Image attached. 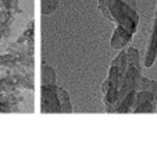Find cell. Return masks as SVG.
I'll use <instances>...</instances> for the list:
<instances>
[{"mask_svg": "<svg viewBox=\"0 0 157 142\" xmlns=\"http://www.w3.org/2000/svg\"><path fill=\"white\" fill-rule=\"evenodd\" d=\"M98 7L104 18L121 25L131 34H135L139 27V14L124 0H99Z\"/></svg>", "mask_w": 157, "mask_h": 142, "instance_id": "1", "label": "cell"}, {"mask_svg": "<svg viewBox=\"0 0 157 142\" xmlns=\"http://www.w3.org/2000/svg\"><path fill=\"white\" fill-rule=\"evenodd\" d=\"M157 106V82L140 74L131 113H153Z\"/></svg>", "mask_w": 157, "mask_h": 142, "instance_id": "2", "label": "cell"}, {"mask_svg": "<svg viewBox=\"0 0 157 142\" xmlns=\"http://www.w3.org/2000/svg\"><path fill=\"white\" fill-rule=\"evenodd\" d=\"M121 81V73L116 65H110L109 75L101 84V93H103V103L106 106L107 113H114L118 99V86Z\"/></svg>", "mask_w": 157, "mask_h": 142, "instance_id": "3", "label": "cell"}, {"mask_svg": "<svg viewBox=\"0 0 157 142\" xmlns=\"http://www.w3.org/2000/svg\"><path fill=\"white\" fill-rule=\"evenodd\" d=\"M33 57H22L18 54L10 53L6 52L4 54H0V70L3 71H10V70H15V68H33Z\"/></svg>", "mask_w": 157, "mask_h": 142, "instance_id": "4", "label": "cell"}, {"mask_svg": "<svg viewBox=\"0 0 157 142\" xmlns=\"http://www.w3.org/2000/svg\"><path fill=\"white\" fill-rule=\"evenodd\" d=\"M53 88L40 85V112L42 113H61V106H60L59 98H57V95Z\"/></svg>", "mask_w": 157, "mask_h": 142, "instance_id": "5", "label": "cell"}, {"mask_svg": "<svg viewBox=\"0 0 157 142\" xmlns=\"http://www.w3.org/2000/svg\"><path fill=\"white\" fill-rule=\"evenodd\" d=\"M24 102L21 89L9 92H0V113L20 112V106Z\"/></svg>", "mask_w": 157, "mask_h": 142, "instance_id": "6", "label": "cell"}, {"mask_svg": "<svg viewBox=\"0 0 157 142\" xmlns=\"http://www.w3.org/2000/svg\"><path fill=\"white\" fill-rule=\"evenodd\" d=\"M156 59H157V9H156V14H154L151 32H150V36H149V43H147V47H146L143 65L147 68L151 67L154 64V61H156Z\"/></svg>", "mask_w": 157, "mask_h": 142, "instance_id": "7", "label": "cell"}, {"mask_svg": "<svg viewBox=\"0 0 157 142\" xmlns=\"http://www.w3.org/2000/svg\"><path fill=\"white\" fill-rule=\"evenodd\" d=\"M132 38L133 34L122 28L121 25H116V30H114L111 41H110V46L113 47L114 50H121V49L128 46V43L132 41Z\"/></svg>", "mask_w": 157, "mask_h": 142, "instance_id": "8", "label": "cell"}, {"mask_svg": "<svg viewBox=\"0 0 157 142\" xmlns=\"http://www.w3.org/2000/svg\"><path fill=\"white\" fill-rule=\"evenodd\" d=\"M15 13H13L11 10L0 7V43L7 39L11 32V25L15 20Z\"/></svg>", "mask_w": 157, "mask_h": 142, "instance_id": "9", "label": "cell"}, {"mask_svg": "<svg viewBox=\"0 0 157 142\" xmlns=\"http://www.w3.org/2000/svg\"><path fill=\"white\" fill-rule=\"evenodd\" d=\"M14 43L20 46H35V21L31 20L27 24L22 34L18 36Z\"/></svg>", "mask_w": 157, "mask_h": 142, "instance_id": "10", "label": "cell"}, {"mask_svg": "<svg viewBox=\"0 0 157 142\" xmlns=\"http://www.w3.org/2000/svg\"><path fill=\"white\" fill-rule=\"evenodd\" d=\"M54 92H56L57 98H59L60 102V106H61V113H72V103H71V99H70V95L68 92L63 89L60 85L54 86Z\"/></svg>", "mask_w": 157, "mask_h": 142, "instance_id": "11", "label": "cell"}, {"mask_svg": "<svg viewBox=\"0 0 157 142\" xmlns=\"http://www.w3.org/2000/svg\"><path fill=\"white\" fill-rule=\"evenodd\" d=\"M42 77H40V81H42V85L44 86H50L53 88L54 85H57V77H56V71H54L53 67H50L49 64L43 63L42 64Z\"/></svg>", "mask_w": 157, "mask_h": 142, "instance_id": "12", "label": "cell"}, {"mask_svg": "<svg viewBox=\"0 0 157 142\" xmlns=\"http://www.w3.org/2000/svg\"><path fill=\"white\" fill-rule=\"evenodd\" d=\"M60 0H42L40 2V11L43 15H50L57 10Z\"/></svg>", "mask_w": 157, "mask_h": 142, "instance_id": "13", "label": "cell"}, {"mask_svg": "<svg viewBox=\"0 0 157 142\" xmlns=\"http://www.w3.org/2000/svg\"><path fill=\"white\" fill-rule=\"evenodd\" d=\"M110 65H116L117 68L120 70V73H121V75L125 73V70H127V56H125V49H121V52H120L118 54H117L116 57L113 59V61H111V64Z\"/></svg>", "mask_w": 157, "mask_h": 142, "instance_id": "14", "label": "cell"}, {"mask_svg": "<svg viewBox=\"0 0 157 142\" xmlns=\"http://www.w3.org/2000/svg\"><path fill=\"white\" fill-rule=\"evenodd\" d=\"M125 56H127V63L132 65H136V67H140V59H139V50L135 49L132 46H128L125 49Z\"/></svg>", "mask_w": 157, "mask_h": 142, "instance_id": "15", "label": "cell"}, {"mask_svg": "<svg viewBox=\"0 0 157 142\" xmlns=\"http://www.w3.org/2000/svg\"><path fill=\"white\" fill-rule=\"evenodd\" d=\"M0 7L11 10L15 14H21V9L18 4V0H0Z\"/></svg>", "mask_w": 157, "mask_h": 142, "instance_id": "16", "label": "cell"}, {"mask_svg": "<svg viewBox=\"0 0 157 142\" xmlns=\"http://www.w3.org/2000/svg\"><path fill=\"white\" fill-rule=\"evenodd\" d=\"M125 3H128L131 7H133V9H136V0H124Z\"/></svg>", "mask_w": 157, "mask_h": 142, "instance_id": "17", "label": "cell"}]
</instances>
